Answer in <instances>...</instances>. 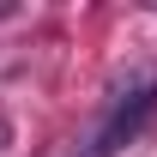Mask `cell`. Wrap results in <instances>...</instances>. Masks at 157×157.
Here are the masks:
<instances>
[{
  "instance_id": "cell-1",
  "label": "cell",
  "mask_w": 157,
  "mask_h": 157,
  "mask_svg": "<svg viewBox=\"0 0 157 157\" xmlns=\"http://www.w3.org/2000/svg\"><path fill=\"white\" fill-rule=\"evenodd\" d=\"M157 115V78L151 73H133L127 85H121V97L109 103V115L97 121V133H91V145L78 157H115L121 145H133L139 139V127Z\"/></svg>"
}]
</instances>
